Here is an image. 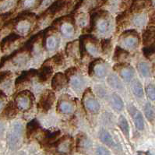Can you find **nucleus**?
<instances>
[{"label":"nucleus","instance_id":"1","mask_svg":"<svg viewBox=\"0 0 155 155\" xmlns=\"http://www.w3.org/2000/svg\"><path fill=\"white\" fill-rule=\"evenodd\" d=\"M79 48L82 58L86 54L97 56L101 51L100 42L96 37L92 35H81L79 39Z\"/></svg>","mask_w":155,"mask_h":155},{"label":"nucleus","instance_id":"2","mask_svg":"<svg viewBox=\"0 0 155 155\" xmlns=\"http://www.w3.org/2000/svg\"><path fill=\"white\" fill-rule=\"evenodd\" d=\"M111 24L108 12L99 10L90 18V31H97L100 34H106L111 30Z\"/></svg>","mask_w":155,"mask_h":155},{"label":"nucleus","instance_id":"3","mask_svg":"<svg viewBox=\"0 0 155 155\" xmlns=\"http://www.w3.org/2000/svg\"><path fill=\"white\" fill-rule=\"evenodd\" d=\"M55 24L59 25L61 34L66 38H71L76 33V20L70 16L56 19L53 22L52 25Z\"/></svg>","mask_w":155,"mask_h":155},{"label":"nucleus","instance_id":"4","mask_svg":"<svg viewBox=\"0 0 155 155\" xmlns=\"http://www.w3.org/2000/svg\"><path fill=\"white\" fill-rule=\"evenodd\" d=\"M58 37L57 34V28L51 25L50 28H46L43 31L42 38V47L48 50L53 51L58 45Z\"/></svg>","mask_w":155,"mask_h":155},{"label":"nucleus","instance_id":"5","mask_svg":"<svg viewBox=\"0 0 155 155\" xmlns=\"http://www.w3.org/2000/svg\"><path fill=\"white\" fill-rule=\"evenodd\" d=\"M34 101H35V96L33 93L26 90L19 92L16 95L14 102L18 107L19 110L26 111L31 109V107L33 106Z\"/></svg>","mask_w":155,"mask_h":155},{"label":"nucleus","instance_id":"6","mask_svg":"<svg viewBox=\"0 0 155 155\" xmlns=\"http://www.w3.org/2000/svg\"><path fill=\"white\" fill-rule=\"evenodd\" d=\"M119 40L121 41L124 47L133 49L138 47L140 41V37L136 30H126L123 33L121 34Z\"/></svg>","mask_w":155,"mask_h":155},{"label":"nucleus","instance_id":"7","mask_svg":"<svg viewBox=\"0 0 155 155\" xmlns=\"http://www.w3.org/2000/svg\"><path fill=\"white\" fill-rule=\"evenodd\" d=\"M55 94L51 90H45L41 94L38 103V109L41 112L47 113L51 110L53 104L55 103Z\"/></svg>","mask_w":155,"mask_h":155},{"label":"nucleus","instance_id":"8","mask_svg":"<svg viewBox=\"0 0 155 155\" xmlns=\"http://www.w3.org/2000/svg\"><path fill=\"white\" fill-rule=\"evenodd\" d=\"M108 72V67L104 59L97 58L92 61L88 66V73L90 76L94 75L98 78H103L106 76Z\"/></svg>","mask_w":155,"mask_h":155},{"label":"nucleus","instance_id":"9","mask_svg":"<svg viewBox=\"0 0 155 155\" xmlns=\"http://www.w3.org/2000/svg\"><path fill=\"white\" fill-rule=\"evenodd\" d=\"M83 101H84V107L90 112L93 114L98 113L101 108L100 104H99L97 99L94 98L90 88L87 90V91L84 93Z\"/></svg>","mask_w":155,"mask_h":155},{"label":"nucleus","instance_id":"10","mask_svg":"<svg viewBox=\"0 0 155 155\" xmlns=\"http://www.w3.org/2000/svg\"><path fill=\"white\" fill-rule=\"evenodd\" d=\"M69 97H70L68 96V98H66L64 97V96H62V97L58 101L56 110L58 113L69 115L75 111L76 106H75L74 101Z\"/></svg>","mask_w":155,"mask_h":155},{"label":"nucleus","instance_id":"11","mask_svg":"<svg viewBox=\"0 0 155 155\" xmlns=\"http://www.w3.org/2000/svg\"><path fill=\"white\" fill-rule=\"evenodd\" d=\"M115 71L119 72L120 77L124 81L130 82L134 76V69L130 64L126 62H119L113 66Z\"/></svg>","mask_w":155,"mask_h":155},{"label":"nucleus","instance_id":"12","mask_svg":"<svg viewBox=\"0 0 155 155\" xmlns=\"http://www.w3.org/2000/svg\"><path fill=\"white\" fill-rule=\"evenodd\" d=\"M128 112L130 113L133 118L136 128L138 130H143L144 129V120L141 112L136 108L133 104H128L127 106Z\"/></svg>","mask_w":155,"mask_h":155},{"label":"nucleus","instance_id":"13","mask_svg":"<svg viewBox=\"0 0 155 155\" xmlns=\"http://www.w3.org/2000/svg\"><path fill=\"white\" fill-rule=\"evenodd\" d=\"M68 83H69V80L65 73L58 72L55 73L51 78V88L54 91H59L67 85Z\"/></svg>","mask_w":155,"mask_h":155},{"label":"nucleus","instance_id":"14","mask_svg":"<svg viewBox=\"0 0 155 155\" xmlns=\"http://www.w3.org/2000/svg\"><path fill=\"white\" fill-rule=\"evenodd\" d=\"M53 66L48 63L44 62V64L41 66L40 69L38 70V80L40 83H45L51 77L53 74Z\"/></svg>","mask_w":155,"mask_h":155},{"label":"nucleus","instance_id":"15","mask_svg":"<svg viewBox=\"0 0 155 155\" xmlns=\"http://www.w3.org/2000/svg\"><path fill=\"white\" fill-rule=\"evenodd\" d=\"M23 126L20 123H16L11 130L9 136V143L12 148H15L20 142V137L22 136Z\"/></svg>","mask_w":155,"mask_h":155},{"label":"nucleus","instance_id":"16","mask_svg":"<svg viewBox=\"0 0 155 155\" xmlns=\"http://www.w3.org/2000/svg\"><path fill=\"white\" fill-rule=\"evenodd\" d=\"M37 74H38V70L37 69H31L28 70V71H24L17 78L16 82H15V85H16L17 87H18L19 86L22 85V84L28 83L31 79L36 77Z\"/></svg>","mask_w":155,"mask_h":155},{"label":"nucleus","instance_id":"17","mask_svg":"<svg viewBox=\"0 0 155 155\" xmlns=\"http://www.w3.org/2000/svg\"><path fill=\"white\" fill-rule=\"evenodd\" d=\"M142 41L144 46L151 44L155 41V27L150 25L143 30L142 34Z\"/></svg>","mask_w":155,"mask_h":155},{"label":"nucleus","instance_id":"18","mask_svg":"<svg viewBox=\"0 0 155 155\" xmlns=\"http://www.w3.org/2000/svg\"><path fill=\"white\" fill-rule=\"evenodd\" d=\"M152 0H132L130 11L132 13H140L151 4Z\"/></svg>","mask_w":155,"mask_h":155},{"label":"nucleus","instance_id":"19","mask_svg":"<svg viewBox=\"0 0 155 155\" xmlns=\"http://www.w3.org/2000/svg\"><path fill=\"white\" fill-rule=\"evenodd\" d=\"M65 4H66V2L64 0H57V1L53 2L49 7L48 8V9L45 13V15L48 16V17L55 16L57 13H58V12L61 11L63 9Z\"/></svg>","mask_w":155,"mask_h":155},{"label":"nucleus","instance_id":"20","mask_svg":"<svg viewBox=\"0 0 155 155\" xmlns=\"http://www.w3.org/2000/svg\"><path fill=\"white\" fill-rule=\"evenodd\" d=\"M20 38H21V36H20V35H17V34L12 33L10 34V35H7V36L5 37V38L2 39L1 43H0L1 50H2V51H4L5 50L9 48L13 43H14L15 41H17V40H19V39Z\"/></svg>","mask_w":155,"mask_h":155},{"label":"nucleus","instance_id":"21","mask_svg":"<svg viewBox=\"0 0 155 155\" xmlns=\"http://www.w3.org/2000/svg\"><path fill=\"white\" fill-rule=\"evenodd\" d=\"M19 111L18 107L13 101H9L2 111V115L6 119H13L17 115Z\"/></svg>","mask_w":155,"mask_h":155},{"label":"nucleus","instance_id":"22","mask_svg":"<svg viewBox=\"0 0 155 155\" xmlns=\"http://www.w3.org/2000/svg\"><path fill=\"white\" fill-rule=\"evenodd\" d=\"M66 53L68 56L77 58V55L80 54L78 41H73L71 42H69L66 47Z\"/></svg>","mask_w":155,"mask_h":155},{"label":"nucleus","instance_id":"23","mask_svg":"<svg viewBox=\"0 0 155 155\" xmlns=\"http://www.w3.org/2000/svg\"><path fill=\"white\" fill-rule=\"evenodd\" d=\"M129 55H130L129 51H126L124 48H122L117 46L115 48V51H114L112 58H113V60L115 61V62H122V61L126 60Z\"/></svg>","mask_w":155,"mask_h":155},{"label":"nucleus","instance_id":"24","mask_svg":"<svg viewBox=\"0 0 155 155\" xmlns=\"http://www.w3.org/2000/svg\"><path fill=\"white\" fill-rule=\"evenodd\" d=\"M71 139L68 137H66L65 138H62V140L58 141V144H57V148H58V150L59 152L66 153V152L69 151L70 147H71Z\"/></svg>","mask_w":155,"mask_h":155},{"label":"nucleus","instance_id":"25","mask_svg":"<svg viewBox=\"0 0 155 155\" xmlns=\"http://www.w3.org/2000/svg\"><path fill=\"white\" fill-rule=\"evenodd\" d=\"M69 83L75 91H81L84 85V80L81 76H78L76 73L69 79Z\"/></svg>","mask_w":155,"mask_h":155},{"label":"nucleus","instance_id":"26","mask_svg":"<svg viewBox=\"0 0 155 155\" xmlns=\"http://www.w3.org/2000/svg\"><path fill=\"white\" fill-rule=\"evenodd\" d=\"M107 83L111 87L115 88L117 90H122L123 88L122 81L115 74L109 75L107 78Z\"/></svg>","mask_w":155,"mask_h":155},{"label":"nucleus","instance_id":"27","mask_svg":"<svg viewBox=\"0 0 155 155\" xmlns=\"http://www.w3.org/2000/svg\"><path fill=\"white\" fill-rule=\"evenodd\" d=\"M40 129V123L36 119L30 121L26 126V133L28 137L32 136Z\"/></svg>","mask_w":155,"mask_h":155},{"label":"nucleus","instance_id":"28","mask_svg":"<svg viewBox=\"0 0 155 155\" xmlns=\"http://www.w3.org/2000/svg\"><path fill=\"white\" fill-rule=\"evenodd\" d=\"M131 88L132 91H133V93L134 94L136 97H140V98L143 97V88L142 84L139 80H137V79L133 80L131 84Z\"/></svg>","mask_w":155,"mask_h":155},{"label":"nucleus","instance_id":"29","mask_svg":"<svg viewBox=\"0 0 155 155\" xmlns=\"http://www.w3.org/2000/svg\"><path fill=\"white\" fill-rule=\"evenodd\" d=\"M99 137H100V140H101V142L104 143V144H106L107 146L112 147L114 144H115L113 139H112V137H111V134H110L107 130H101L100 133H99Z\"/></svg>","mask_w":155,"mask_h":155},{"label":"nucleus","instance_id":"30","mask_svg":"<svg viewBox=\"0 0 155 155\" xmlns=\"http://www.w3.org/2000/svg\"><path fill=\"white\" fill-rule=\"evenodd\" d=\"M46 63H48L50 65H54L56 67H59V66H62L64 62V56L62 53H57L55 55H53L51 58H48V60H46Z\"/></svg>","mask_w":155,"mask_h":155},{"label":"nucleus","instance_id":"31","mask_svg":"<svg viewBox=\"0 0 155 155\" xmlns=\"http://www.w3.org/2000/svg\"><path fill=\"white\" fill-rule=\"evenodd\" d=\"M111 104H112V107L118 111H122L124 108L123 101L122 100L120 96L116 93L112 94L111 95Z\"/></svg>","mask_w":155,"mask_h":155},{"label":"nucleus","instance_id":"32","mask_svg":"<svg viewBox=\"0 0 155 155\" xmlns=\"http://www.w3.org/2000/svg\"><path fill=\"white\" fill-rule=\"evenodd\" d=\"M119 126L120 128V130H122V133H123V134L127 138H129V137H130V126H129L127 119L123 115H120L119 116Z\"/></svg>","mask_w":155,"mask_h":155},{"label":"nucleus","instance_id":"33","mask_svg":"<svg viewBox=\"0 0 155 155\" xmlns=\"http://www.w3.org/2000/svg\"><path fill=\"white\" fill-rule=\"evenodd\" d=\"M128 17H129V14H128L127 11H124L117 17V30H121L126 28V23H128Z\"/></svg>","mask_w":155,"mask_h":155},{"label":"nucleus","instance_id":"34","mask_svg":"<svg viewBox=\"0 0 155 155\" xmlns=\"http://www.w3.org/2000/svg\"><path fill=\"white\" fill-rule=\"evenodd\" d=\"M101 46V51L103 54L107 55L111 52L112 49V43H111V38H104L101 40L100 42Z\"/></svg>","mask_w":155,"mask_h":155},{"label":"nucleus","instance_id":"35","mask_svg":"<svg viewBox=\"0 0 155 155\" xmlns=\"http://www.w3.org/2000/svg\"><path fill=\"white\" fill-rule=\"evenodd\" d=\"M144 114H145V116H146L147 119L150 122H152V121L154 119V108H153V107L151 105L150 103H147V104H145V106H144Z\"/></svg>","mask_w":155,"mask_h":155},{"label":"nucleus","instance_id":"36","mask_svg":"<svg viewBox=\"0 0 155 155\" xmlns=\"http://www.w3.org/2000/svg\"><path fill=\"white\" fill-rule=\"evenodd\" d=\"M137 69H138L139 72L140 73L143 77H148L150 75V66L146 62H140L137 65Z\"/></svg>","mask_w":155,"mask_h":155},{"label":"nucleus","instance_id":"37","mask_svg":"<svg viewBox=\"0 0 155 155\" xmlns=\"http://www.w3.org/2000/svg\"><path fill=\"white\" fill-rule=\"evenodd\" d=\"M142 51L143 55L147 58H150L153 54H155V41L153 42H152L151 44L144 46Z\"/></svg>","mask_w":155,"mask_h":155},{"label":"nucleus","instance_id":"38","mask_svg":"<svg viewBox=\"0 0 155 155\" xmlns=\"http://www.w3.org/2000/svg\"><path fill=\"white\" fill-rule=\"evenodd\" d=\"M60 135V131L59 130H55V131H51V130H45L44 131V138L47 140L48 141H51L55 140V138Z\"/></svg>","mask_w":155,"mask_h":155},{"label":"nucleus","instance_id":"39","mask_svg":"<svg viewBox=\"0 0 155 155\" xmlns=\"http://www.w3.org/2000/svg\"><path fill=\"white\" fill-rule=\"evenodd\" d=\"M146 94L150 100L155 101V86L153 84L147 85L146 87Z\"/></svg>","mask_w":155,"mask_h":155},{"label":"nucleus","instance_id":"40","mask_svg":"<svg viewBox=\"0 0 155 155\" xmlns=\"http://www.w3.org/2000/svg\"><path fill=\"white\" fill-rule=\"evenodd\" d=\"M133 23L134 25L138 27V28H141L146 23V18L143 16H137L133 18Z\"/></svg>","mask_w":155,"mask_h":155},{"label":"nucleus","instance_id":"41","mask_svg":"<svg viewBox=\"0 0 155 155\" xmlns=\"http://www.w3.org/2000/svg\"><path fill=\"white\" fill-rule=\"evenodd\" d=\"M13 77V73L10 71H3L0 72V84L3 83L4 81L11 78Z\"/></svg>","mask_w":155,"mask_h":155},{"label":"nucleus","instance_id":"42","mask_svg":"<svg viewBox=\"0 0 155 155\" xmlns=\"http://www.w3.org/2000/svg\"><path fill=\"white\" fill-rule=\"evenodd\" d=\"M78 143L80 146L83 147L84 148L89 147V146L91 145V143H90V141L88 140V139L86 137H81L79 140Z\"/></svg>","mask_w":155,"mask_h":155},{"label":"nucleus","instance_id":"43","mask_svg":"<svg viewBox=\"0 0 155 155\" xmlns=\"http://www.w3.org/2000/svg\"><path fill=\"white\" fill-rule=\"evenodd\" d=\"M77 73V67L73 66V67H70V68H69L68 69H66V72H65V74H66V76L67 77L68 80H69V79L72 77V76H73V75L76 74Z\"/></svg>","mask_w":155,"mask_h":155},{"label":"nucleus","instance_id":"44","mask_svg":"<svg viewBox=\"0 0 155 155\" xmlns=\"http://www.w3.org/2000/svg\"><path fill=\"white\" fill-rule=\"evenodd\" d=\"M96 155H111V153L105 147H98L96 150Z\"/></svg>","mask_w":155,"mask_h":155},{"label":"nucleus","instance_id":"45","mask_svg":"<svg viewBox=\"0 0 155 155\" xmlns=\"http://www.w3.org/2000/svg\"><path fill=\"white\" fill-rule=\"evenodd\" d=\"M88 20L87 19L86 16H83V17H79L78 20H77V23L79 24V25L81 26V28H85L87 25Z\"/></svg>","mask_w":155,"mask_h":155},{"label":"nucleus","instance_id":"46","mask_svg":"<svg viewBox=\"0 0 155 155\" xmlns=\"http://www.w3.org/2000/svg\"><path fill=\"white\" fill-rule=\"evenodd\" d=\"M149 24L155 27V11H153L151 14L150 15L149 17Z\"/></svg>","mask_w":155,"mask_h":155}]
</instances>
